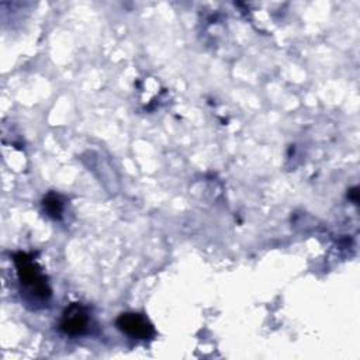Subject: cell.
<instances>
[{"label": "cell", "mask_w": 360, "mask_h": 360, "mask_svg": "<svg viewBox=\"0 0 360 360\" xmlns=\"http://www.w3.org/2000/svg\"><path fill=\"white\" fill-rule=\"evenodd\" d=\"M44 210L46 211V214L55 219H59L62 215V201L60 198L51 193L44 198Z\"/></svg>", "instance_id": "4"}, {"label": "cell", "mask_w": 360, "mask_h": 360, "mask_svg": "<svg viewBox=\"0 0 360 360\" xmlns=\"http://www.w3.org/2000/svg\"><path fill=\"white\" fill-rule=\"evenodd\" d=\"M14 264L20 283L27 287L35 297L46 300L51 295V288L45 281L41 269L30 255L22 252L14 255Z\"/></svg>", "instance_id": "1"}, {"label": "cell", "mask_w": 360, "mask_h": 360, "mask_svg": "<svg viewBox=\"0 0 360 360\" xmlns=\"http://www.w3.org/2000/svg\"><path fill=\"white\" fill-rule=\"evenodd\" d=\"M89 321V314L83 305L70 304L62 314L59 328L66 335L77 336L87 330Z\"/></svg>", "instance_id": "3"}, {"label": "cell", "mask_w": 360, "mask_h": 360, "mask_svg": "<svg viewBox=\"0 0 360 360\" xmlns=\"http://www.w3.org/2000/svg\"><path fill=\"white\" fill-rule=\"evenodd\" d=\"M117 326L120 330L127 333L134 339H150L155 333L152 323L148 321L146 316L134 312L121 314L117 321Z\"/></svg>", "instance_id": "2"}, {"label": "cell", "mask_w": 360, "mask_h": 360, "mask_svg": "<svg viewBox=\"0 0 360 360\" xmlns=\"http://www.w3.org/2000/svg\"><path fill=\"white\" fill-rule=\"evenodd\" d=\"M350 197H352V200H353L354 202H357V191H356V188L352 190V195H350Z\"/></svg>", "instance_id": "5"}]
</instances>
